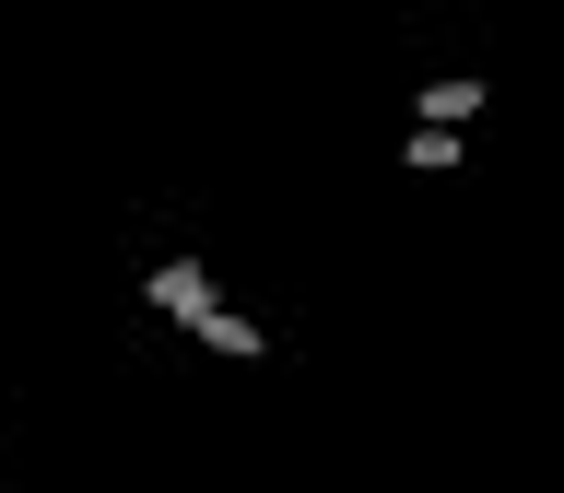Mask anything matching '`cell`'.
<instances>
[{"mask_svg":"<svg viewBox=\"0 0 564 493\" xmlns=\"http://www.w3.org/2000/svg\"><path fill=\"white\" fill-rule=\"evenodd\" d=\"M153 306H165V317H188V329H200V317L224 306V294H212V271H200V259H165V271H153Z\"/></svg>","mask_w":564,"mask_h":493,"instance_id":"6da1fadb","label":"cell"},{"mask_svg":"<svg viewBox=\"0 0 564 493\" xmlns=\"http://www.w3.org/2000/svg\"><path fill=\"white\" fill-rule=\"evenodd\" d=\"M200 341L224 352V364H259V352H271V341H259V329H247L236 306H212V317H200Z\"/></svg>","mask_w":564,"mask_h":493,"instance_id":"7a4b0ae2","label":"cell"},{"mask_svg":"<svg viewBox=\"0 0 564 493\" xmlns=\"http://www.w3.org/2000/svg\"><path fill=\"white\" fill-rule=\"evenodd\" d=\"M458 118H482V83H435L423 95V130H458Z\"/></svg>","mask_w":564,"mask_h":493,"instance_id":"3957f363","label":"cell"}]
</instances>
